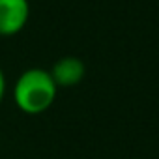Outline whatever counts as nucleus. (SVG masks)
Here are the masks:
<instances>
[{
  "label": "nucleus",
  "instance_id": "obj_1",
  "mask_svg": "<svg viewBox=\"0 0 159 159\" xmlns=\"http://www.w3.org/2000/svg\"><path fill=\"white\" fill-rule=\"evenodd\" d=\"M58 86L43 67L25 69L13 84V101L25 114H41L54 103Z\"/></svg>",
  "mask_w": 159,
  "mask_h": 159
},
{
  "label": "nucleus",
  "instance_id": "obj_2",
  "mask_svg": "<svg viewBox=\"0 0 159 159\" xmlns=\"http://www.w3.org/2000/svg\"><path fill=\"white\" fill-rule=\"evenodd\" d=\"M30 19L28 0H0V36L19 34Z\"/></svg>",
  "mask_w": 159,
  "mask_h": 159
},
{
  "label": "nucleus",
  "instance_id": "obj_3",
  "mask_svg": "<svg viewBox=\"0 0 159 159\" xmlns=\"http://www.w3.org/2000/svg\"><path fill=\"white\" fill-rule=\"evenodd\" d=\"M51 77L58 88H73L84 79V62L77 56H64L51 67Z\"/></svg>",
  "mask_w": 159,
  "mask_h": 159
},
{
  "label": "nucleus",
  "instance_id": "obj_4",
  "mask_svg": "<svg viewBox=\"0 0 159 159\" xmlns=\"http://www.w3.org/2000/svg\"><path fill=\"white\" fill-rule=\"evenodd\" d=\"M4 96H6V75L0 69V103L4 101Z\"/></svg>",
  "mask_w": 159,
  "mask_h": 159
}]
</instances>
